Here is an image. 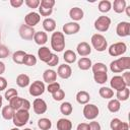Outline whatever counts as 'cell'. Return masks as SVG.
<instances>
[{"label":"cell","instance_id":"1","mask_svg":"<svg viewBox=\"0 0 130 130\" xmlns=\"http://www.w3.org/2000/svg\"><path fill=\"white\" fill-rule=\"evenodd\" d=\"M110 69L114 73H119L124 70H129L130 69V58L121 57L115 61H112L110 64Z\"/></svg>","mask_w":130,"mask_h":130},{"label":"cell","instance_id":"2","mask_svg":"<svg viewBox=\"0 0 130 130\" xmlns=\"http://www.w3.org/2000/svg\"><path fill=\"white\" fill-rule=\"evenodd\" d=\"M51 47L56 52H61L65 48V38L64 34L61 31L53 32L51 37Z\"/></svg>","mask_w":130,"mask_h":130},{"label":"cell","instance_id":"3","mask_svg":"<svg viewBox=\"0 0 130 130\" xmlns=\"http://www.w3.org/2000/svg\"><path fill=\"white\" fill-rule=\"evenodd\" d=\"M29 119V113L26 110H18L14 113V116L12 118L13 124L16 127H21L24 126Z\"/></svg>","mask_w":130,"mask_h":130},{"label":"cell","instance_id":"4","mask_svg":"<svg viewBox=\"0 0 130 130\" xmlns=\"http://www.w3.org/2000/svg\"><path fill=\"white\" fill-rule=\"evenodd\" d=\"M9 106L16 112L18 110H26L28 111L30 108V103L26 99H21L18 96L13 98L12 100L9 101Z\"/></svg>","mask_w":130,"mask_h":130},{"label":"cell","instance_id":"5","mask_svg":"<svg viewBox=\"0 0 130 130\" xmlns=\"http://www.w3.org/2000/svg\"><path fill=\"white\" fill-rule=\"evenodd\" d=\"M91 44L93 46V48L99 51V52H103L107 49L108 47V43H107V40L106 38L103 36V35H100V34H94L92 37H91Z\"/></svg>","mask_w":130,"mask_h":130},{"label":"cell","instance_id":"6","mask_svg":"<svg viewBox=\"0 0 130 130\" xmlns=\"http://www.w3.org/2000/svg\"><path fill=\"white\" fill-rule=\"evenodd\" d=\"M55 5L54 0H42L39 6V11L42 16H49L53 12V6Z\"/></svg>","mask_w":130,"mask_h":130},{"label":"cell","instance_id":"7","mask_svg":"<svg viewBox=\"0 0 130 130\" xmlns=\"http://www.w3.org/2000/svg\"><path fill=\"white\" fill-rule=\"evenodd\" d=\"M111 24V19L108 16H100L96 18V20L94 21V27L96 30L99 31H107L110 27Z\"/></svg>","mask_w":130,"mask_h":130},{"label":"cell","instance_id":"8","mask_svg":"<svg viewBox=\"0 0 130 130\" xmlns=\"http://www.w3.org/2000/svg\"><path fill=\"white\" fill-rule=\"evenodd\" d=\"M99 108L95 105L87 104L83 108V116L87 120H93L99 116Z\"/></svg>","mask_w":130,"mask_h":130},{"label":"cell","instance_id":"9","mask_svg":"<svg viewBox=\"0 0 130 130\" xmlns=\"http://www.w3.org/2000/svg\"><path fill=\"white\" fill-rule=\"evenodd\" d=\"M127 50V46L125 43L123 42H119V43H116V44H113L110 46L109 48V54L113 57H116V56H120L122 54H124Z\"/></svg>","mask_w":130,"mask_h":130},{"label":"cell","instance_id":"10","mask_svg":"<svg viewBox=\"0 0 130 130\" xmlns=\"http://www.w3.org/2000/svg\"><path fill=\"white\" fill-rule=\"evenodd\" d=\"M29 94L32 95V96H39L41 94L44 93L45 91V84L43 81H40V80H36L34 81L30 86H29Z\"/></svg>","mask_w":130,"mask_h":130},{"label":"cell","instance_id":"11","mask_svg":"<svg viewBox=\"0 0 130 130\" xmlns=\"http://www.w3.org/2000/svg\"><path fill=\"white\" fill-rule=\"evenodd\" d=\"M35 32L36 31L34 27H30L26 24H21L19 27V35L23 40H32Z\"/></svg>","mask_w":130,"mask_h":130},{"label":"cell","instance_id":"12","mask_svg":"<svg viewBox=\"0 0 130 130\" xmlns=\"http://www.w3.org/2000/svg\"><path fill=\"white\" fill-rule=\"evenodd\" d=\"M116 32L119 37H128L130 35V23L127 21H121L116 27Z\"/></svg>","mask_w":130,"mask_h":130},{"label":"cell","instance_id":"13","mask_svg":"<svg viewBox=\"0 0 130 130\" xmlns=\"http://www.w3.org/2000/svg\"><path fill=\"white\" fill-rule=\"evenodd\" d=\"M32 108H34V111L36 114L38 115H41V114H44L46 113L48 107H47V104L46 102L43 100V99H36L32 103Z\"/></svg>","mask_w":130,"mask_h":130},{"label":"cell","instance_id":"14","mask_svg":"<svg viewBox=\"0 0 130 130\" xmlns=\"http://www.w3.org/2000/svg\"><path fill=\"white\" fill-rule=\"evenodd\" d=\"M41 20V16L39 13L37 12H29L25 15L24 17V21H25V24L30 26V27H34L35 25H37Z\"/></svg>","mask_w":130,"mask_h":130},{"label":"cell","instance_id":"15","mask_svg":"<svg viewBox=\"0 0 130 130\" xmlns=\"http://www.w3.org/2000/svg\"><path fill=\"white\" fill-rule=\"evenodd\" d=\"M110 85H111V87L113 89H116L117 91L122 90L125 87H127L126 84H125V82H124V80H123V78H122V76H119V75H116V76H114L111 79Z\"/></svg>","mask_w":130,"mask_h":130},{"label":"cell","instance_id":"16","mask_svg":"<svg viewBox=\"0 0 130 130\" xmlns=\"http://www.w3.org/2000/svg\"><path fill=\"white\" fill-rule=\"evenodd\" d=\"M80 29V25L77 22H68L63 25V31L65 35H74L78 32Z\"/></svg>","mask_w":130,"mask_h":130},{"label":"cell","instance_id":"17","mask_svg":"<svg viewBox=\"0 0 130 130\" xmlns=\"http://www.w3.org/2000/svg\"><path fill=\"white\" fill-rule=\"evenodd\" d=\"M57 74L63 78V79H67L71 76L72 74V70H71V67L67 64H62L58 67V70H57Z\"/></svg>","mask_w":130,"mask_h":130},{"label":"cell","instance_id":"18","mask_svg":"<svg viewBox=\"0 0 130 130\" xmlns=\"http://www.w3.org/2000/svg\"><path fill=\"white\" fill-rule=\"evenodd\" d=\"M110 127L112 130H129V125L125 122H122L118 118H114L111 121Z\"/></svg>","mask_w":130,"mask_h":130},{"label":"cell","instance_id":"19","mask_svg":"<svg viewBox=\"0 0 130 130\" xmlns=\"http://www.w3.org/2000/svg\"><path fill=\"white\" fill-rule=\"evenodd\" d=\"M76 51L80 56L85 57V56H87V55H89L91 53V48H90L89 44H87L86 42H81V43H79L77 45Z\"/></svg>","mask_w":130,"mask_h":130},{"label":"cell","instance_id":"20","mask_svg":"<svg viewBox=\"0 0 130 130\" xmlns=\"http://www.w3.org/2000/svg\"><path fill=\"white\" fill-rule=\"evenodd\" d=\"M38 56H39V58H40L41 61L47 63L50 60V58L52 56V53H51V51H50L49 48H47V47H41L38 50Z\"/></svg>","mask_w":130,"mask_h":130},{"label":"cell","instance_id":"21","mask_svg":"<svg viewBox=\"0 0 130 130\" xmlns=\"http://www.w3.org/2000/svg\"><path fill=\"white\" fill-rule=\"evenodd\" d=\"M43 78H44V81L47 82V83H52V82H55L56 81V78H57V73L52 70V69H47L44 71L43 73Z\"/></svg>","mask_w":130,"mask_h":130},{"label":"cell","instance_id":"22","mask_svg":"<svg viewBox=\"0 0 130 130\" xmlns=\"http://www.w3.org/2000/svg\"><path fill=\"white\" fill-rule=\"evenodd\" d=\"M83 14H84L83 10L81 8H79V7H73L69 11V16L75 21H78V20L82 19L83 18Z\"/></svg>","mask_w":130,"mask_h":130},{"label":"cell","instance_id":"23","mask_svg":"<svg viewBox=\"0 0 130 130\" xmlns=\"http://www.w3.org/2000/svg\"><path fill=\"white\" fill-rule=\"evenodd\" d=\"M34 40H35L36 44L42 46V45H45V44L47 43V41H48V36H47V34H46L45 31H42V30L36 31V32H35V36H34Z\"/></svg>","mask_w":130,"mask_h":130},{"label":"cell","instance_id":"24","mask_svg":"<svg viewBox=\"0 0 130 130\" xmlns=\"http://www.w3.org/2000/svg\"><path fill=\"white\" fill-rule=\"evenodd\" d=\"M90 100V95L87 91L85 90H80L77 92L76 94V101L78 104H81V105H86Z\"/></svg>","mask_w":130,"mask_h":130},{"label":"cell","instance_id":"25","mask_svg":"<svg viewBox=\"0 0 130 130\" xmlns=\"http://www.w3.org/2000/svg\"><path fill=\"white\" fill-rule=\"evenodd\" d=\"M57 129L58 130H71L72 129V123L68 119L61 118L57 122Z\"/></svg>","mask_w":130,"mask_h":130},{"label":"cell","instance_id":"26","mask_svg":"<svg viewBox=\"0 0 130 130\" xmlns=\"http://www.w3.org/2000/svg\"><path fill=\"white\" fill-rule=\"evenodd\" d=\"M91 66V60L87 57H82L78 60V68L81 70H88Z\"/></svg>","mask_w":130,"mask_h":130},{"label":"cell","instance_id":"27","mask_svg":"<svg viewBox=\"0 0 130 130\" xmlns=\"http://www.w3.org/2000/svg\"><path fill=\"white\" fill-rule=\"evenodd\" d=\"M126 8V1L125 0H115L113 3V9L117 13H122Z\"/></svg>","mask_w":130,"mask_h":130},{"label":"cell","instance_id":"28","mask_svg":"<svg viewBox=\"0 0 130 130\" xmlns=\"http://www.w3.org/2000/svg\"><path fill=\"white\" fill-rule=\"evenodd\" d=\"M43 27L46 31H53L56 28V21L53 18H46L43 21Z\"/></svg>","mask_w":130,"mask_h":130},{"label":"cell","instance_id":"29","mask_svg":"<svg viewBox=\"0 0 130 130\" xmlns=\"http://www.w3.org/2000/svg\"><path fill=\"white\" fill-rule=\"evenodd\" d=\"M16 83L19 87H26L29 84V77L26 74H19L16 78Z\"/></svg>","mask_w":130,"mask_h":130},{"label":"cell","instance_id":"30","mask_svg":"<svg viewBox=\"0 0 130 130\" xmlns=\"http://www.w3.org/2000/svg\"><path fill=\"white\" fill-rule=\"evenodd\" d=\"M38 126L41 130H50L52 127V122L48 118H41L38 121Z\"/></svg>","mask_w":130,"mask_h":130},{"label":"cell","instance_id":"31","mask_svg":"<svg viewBox=\"0 0 130 130\" xmlns=\"http://www.w3.org/2000/svg\"><path fill=\"white\" fill-rule=\"evenodd\" d=\"M25 56H26V53L24 51L19 50V51H16L13 53L12 59L16 64H23V60H24Z\"/></svg>","mask_w":130,"mask_h":130},{"label":"cell","instance_id":"32","mask_svg":"<svg viewBox=\"0 0 130 130\" xmlns=\"http://www.w3.org/2000/svg\"><path fill=\"white\" fill-rule=\"evenodd\" d=\"M93 78L96 83L104 84L108 80V73L107 72H95L93 73Z\"/></svg>","mask_w":130,"mask_h":130},{"label":"cell","instance_id":"33","mask_svg":"<svg viewBox=\"0 0 130 130\" xmlns=\"http://www.w3.org/2000/svg\"><path fill=\"white\" fill-rule=\"evenodd\" d=\"M14 113L15 111L8 105V106H5L3 109H2V117L5 119V120H10L13 118L14 116Z\"/></svg>","mask_w":130,"mask_h":130},{"label":"cell","instance_id":"34","mask_svg":"<svg viewBox=\"0 0 130 130\" xmlns=\"http://www.w3.org/2000/svg\"><path fill=\"white\" fill-rule=\"evenodd\" d=\"M63 58H64L66 63L71 64V63H74L76 61V54L72 50H67V51H65Z\"/></svg>","mask_w":130,"mask_h":130},{"label":"cell","instance_id":"35","mask_svg":"<svg viewBox=\"0 0 130 130\" xmlns=\"http://www.w3.org/2000/svg\"><path fill=\"white\" fill-rule=\"evenodd\" d=\"M112 8V3L109 1V0H102L100 1L99 3V10L103 13H106V12H109Z\"/></svg>","mask_w":130,"mask_h":130},{"label":"cell","instance_id":"36","mask_svg":"<svg viewBox=\"0 0 130 130\" xmlns=\"http://www.w3.org/2000/svg\"><path fill=\"white\" fill-rule=\"evenodd\" d=\"M99 93H100V95H101L102 98H104V99H111V98H113V95H114V91H113L110 87H107V86L101 87L100 90H99Z\"/></svg>","mask_w":130,"mask_h":130},{"label":"cell","instance_id":"37","mask_svg":"<svg viewBox=\"0 0 130 130\" xmlns=\"http://www.w3.org/2000/svg\"><path fill=\"white\" fill-rule=\"evenodd\" d=\"M121 108V104H120V101L118 100H111L109 103H108V110L112 113H116L120 110Z\"/></svg>","mask_w":130,"mask_h":130},{"label":"cell","instance_id":"38","mask_svg":"<svg viewBox=\"0 0 130 130\" xmlns=\"http://www.w3.org/2000/svg\"><path fill=\"white\" fill-rule=\"evenodd\" d=\"M72 110H73L72 105H71L69 102L62 103L61 106H60V112H61L63 115H65V116L70 115V114L72 113Z\"/></svg>","mask_w":130,"mask_h":130},{"label":"cell","instance_id":"39","mask_svg":"<svg viewBox=\"0 0 130 130\" xmlns=\"http://www.w3.org/2000/svg\"><path fill=\"white\" fill-rule=\"evenodd\" d=\"M129 94H130L129 87H125L124 89L117 91L116 96H117V100L118 101H127L128 98H129Z\"/></svg>","mask_w":130,"mask_h":130},{"label":"cell","instance_id":"40","mask_svg":"<svg viewBox=\"0 0 130 130\" xmlns=\"http://www.w3.org/2000/svg\"><path fill=\"white\" fill-rule=\"evenodd\" d=\"M23 64L26 66H34L37 64V58L32 54H26L23 60Z\"/></svg>","mask_w":130,"mask_h":130},{"label":"cell","instance_id":"41","mask_svg":"<svg viewBox=\"0 0 130 130\" xmlns=\"http://www.w3.org/2000/svg\"><path fill=\"white\" fill-rule=\"evenodd\" d=\"M91 68H92L93 73H95V72H107L108 71L107 66L104 63H101V62H96L95 64H93L91 66Z\"/></svg>","mask_w":130,"mask_h":130},{"label":"cell","instance_id":"42","mask_svg":"<svg viewBox=\"0 0 130 130\" xmlns=\"http://www.w3.org/2000/svg\"><path fill=\"white\" fill-rule=\"evenodd\" d=\"M4 96H5V99H6L7 101H10V100H12L13 98L17 96V90L14 89V88H9V89L6 90Z\"/></svg>","mask_w":130,"mask_h":130},{"label":"cell","instance_id":"43","mask_svg":"<svg viewBox=\"0 0 130 130\" xmlns=\"http://www.w3.org/2000/svg\"><path fill=\"white\" fill-rule=\"evenodd\" d=\"M52 96H53V99L55 100V101H62L64 98H65V92H64V90H62L61 88L60 89H58L57 91H55V92H53L52 93Z\"/></svg>","mask_w":130,"mask_h":130},{"label":"cell","instance_id":"44","mask_svg":"<svg viewBox=\"0 0 130 130\" xmlns=\"http://www.w3.org/2000/svg\"><path fill=\"white\" fill-rule=\"evenodd\" d=\"M58 89H60V84H59L58 82H56V81L50 83V84L48 85V87H47V90H48L49 92H51V93L57 91Z\"/></svg>","mask_w":130,"mask_h":130},{"label":"cell","instance_id":"45","mask_svg":"<svg viewBox=\"0 0 130 130\" xmlns=\"http://www.w3.org/2000/svg\"><path fill=\"white\" fill-rule=\"evenodd\" d=\"M58 62H59V57L56 54H52V56H51L50 60L47 62V64L49 66H56L58 64Z\"/></svg>","mask_w":130,"mask_h":130},{"label":"cell","instance_id":"46","mask_svg":"<svg viewBox=\"0 0 130 130\" xmlns=\"http://www.w3.org/2000/svg\"><path fill=\"white\" fill-rule=\"evenodd\" d=\"M40 3H41L40 0H25V4L29 8H37L40 6Z\"/></svg>","mask_w":130,"mask_h":130},{"label":"cell","instance_id":"47","mask_svg":"<svg viewBox=\"0 0 130 130\" xmlns=\"http://www.w3.org/2000/svg\"><path fill=\"white\" fill-rule=\"evenodd\" d=\"M9 55V50L6 46L0 45V58H6Z\"/></svg>","mask_w":130,"mask_h":130},{"label":"cell","instance_id":"48","mask_svg":"<svg viewBox=\"0 0 130 130\" xmlns=\"http://www.w3.org/2000/svg\"><path fill=\"white\" fill-rule=\"evenodd\" d=\"M122 78H123V80H124L126 86H127V87L130 86V72H129V71L124 72L123 75H122Z\"/></svg>","mask_w":130,"mask_h":130},{"label":"cell","instance_id":"49","mask_svg":"<svg viewBox=\"0 0 130 130\" xmlns=\"http://www.w3.org/2000/svg\"><path fill=\"white\" fill-rule=\"evenodd\" d=\"M88 127H89V130H101V125L95 121L90 122L88 124Z\"/></svg>","mask_w":130,"mask_h":130},{"label":"cell","instance_id":"50","mask_svg":"<svg viewBox=\"0 0 130 130\" xmlns=\"http://www.w3.org/2000/svg\"><path fill=\"white\" fill-rule=\"evenodd\" d=\"M10 4L14 8H18L23 4V0H10Z\"/></svg>","mask_w":130,"mask_h":130},{"label":"cell","instance_id":"51","mask_svg":"<svg viewBox=\"0 0 130 130\" xmlns=\"http://www.w3.org/2000/svg\"><path fill=\"white\" fill-rule=\"evenodd\" d=\"M6 86H7V81H6V79H5L4 77H1V76H0V91H1V90H4V89L6 88Z\"/></svg>","mask_w":130,"mask_h":130},{"label":"cell","instance_id":"52","mask_svg":"<svg viewBox=\"0 0 130 130\" xmlns=\"http://www.w3.org/2000/svg\"><path fill=\"white\" fill-rule=\"evenodd\" d=\"M76 130H89L88 124H86V123H80V124L77 125V129Z\"/></svg>","mask_w":130,"mask_h":130},{"label":"cell","instance_id":"53","mask_svg":"<svg viewBox=\"0 0 130 130\" xmlns=\"http://www.w3.org/2000/svg\"><path fill=\"white\" fill-rule=\"evenodd\" d=\"M5 72V64L0 61V75Z\"/></svg>","mask_w":130,"mask_h":130},{"label":"cell","instance_id":"54","mask_svg":"<svg viewBox=\"0 0 130 130\" xmlns=\"http://www.w3.org/2000/svg\"><path fill=\"white\" fill-rule=\"evenodd\" d=\"M125 10H126V13H127V16H130V6H128V7H126V8H125Z\"/></svg>","mask_w":130,"mask_h":130},{"label":"cell","instance_id":"55","mask_svg":"<svg viewBox=\"0 0 130 130\" xmlns=\"http://www.w3.org/2000/svg\"><path fill=\"white\" fill-rule=\"evenodd\" d=\"M2 107V96H1V94H0V108Z\"/></svg>","mask_w":130,"mask_h":130},{"label":"cell","instance_id":"56","mask_svg":"<svg viewBox=\"0 0 130 130\" xmlns=\"http://www.w3.org/2000/svg\"><path fill=\"white\" fill-rule=\"evenodd\" d=\"M10 130H19V129H18V127H16V128H12V129H10Z\"/></svg>","mask_w":130,"mask_h":130},{"label":"cell","instance_id":"57","mask_svg":"<svg viewBox=\"0 0 130 130\" xmlns=\"http://www.w3.org/2000/svg\"><path fill=\"white\" fill-rule=\"evenodd\" d=\"M24 130H31V129H29V128H25Z\"/></svg>","mask_w":130,"mask_h":130}]
</instances>
